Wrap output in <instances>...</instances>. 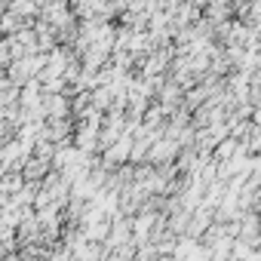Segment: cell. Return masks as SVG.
Listing matches in <instances>:
<instances>
[{"mask_svg":"<svg viewBox=\"0 0 261 261\" xmlns=\"http://www.w3.org/2000/svg\"><path fill=\"white\" fill-rule=\"evenodd\" d=\"M230 148H233V142H224L221 151H218V157H230Z\"/></svg>","mask_w":261,"mask_h":261,"instance_id":"1","label":"cell"}]
</instances>
